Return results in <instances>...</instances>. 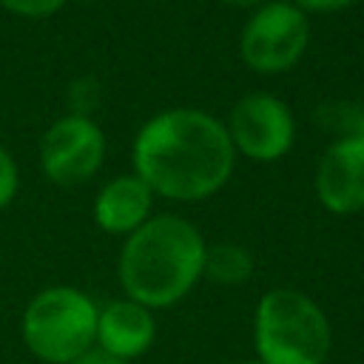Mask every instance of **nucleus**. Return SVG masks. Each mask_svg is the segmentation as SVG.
I'll list each match as a JSON object with an SVG mask.
<instances>
[{"mask_svg":"<svg viewBox=\"0 0 364 364\" xmlns=\"http://www.w3.org/2000/svg\"><path fill=\"white\" fill-rule=\"evenodd\" d=\"M136 176L156 193L193 202L216 193L233 168L228 131L193 108H173L154 117L134 145Z\"/></svg>","mask_w":364,"mask_h":364,"instance_id":"obj_1","label":"nucleus"},{"mask_svg":"<svg viewBox=\"0 0 364 364\" xmlns=\"http://www.w3.org/2000/svg\"><path fill=\"white\" fill-rule=\"evenodd\" d=\"M202 233L182 216H154L139 225L119 253V284L125 299L148 310L179 304L202 279Z\"/></svg>","mask_w":364,"mask_h":364,"instance_id":"obj_2","label":"nucleus"},{"mask_svg":"<svg viewBox=\"0 0 364 364\" xmlns=\"http://www.w3.org/2000/svg\"><path fill=\"white\" fill-rule=\"evenodd\" d=\"M253 350L262 364H327L330 318L307 293L273 287L253 310Z\"/></svg>","mask_w":364,"mask_h":364,"instance_id":"obj_3","label":"nucleus"},{"mask_svg":"<svg viewBox=\"0 0 364 364\" xmlns=\"http://www.w3.org/2000/svg\"><path fill=\"white\" fill-rule=\"evenodd\" d=\"M97 313L100 307L82 290L46 287L23 310V344L43 364H74L97 344Z\"/></svg>","mask_w":364,"mask_h":364,"instance_id":"obj_4","label":"nucleus"},{"mask_svg":"<svg viewBox=\"0 0 364 364\" xmlns=\"http://www.w3.org/2000/svg\"><path fill=\"white\" fill-rule=\"evenodd\" d=\"M307 20L287 3L262 6L242 31V57L256 71H284L307 48Z\"/></svg>","mask_w":364,"mask_h":364,"instance_id":"obj_5","label":"nucleus"},{"mask_svg":"<svg viewBox=\"0 0 364 364\" xmlns=\"http://www.w3.org/2000/svg\"><path fill=\"white\" fill-rule=\"evenodd\" d=\"M230 142L250 159H279L293 142V117L270 94H247L230 114Z\"/></svg>","mask_w":364,"mask_h":364,"instance_id":"obj_6","label":"nucleus"},{"mask_svg":"<svg viewBox=\"0 0 364 364\" xmlns=\"http://www.w3.org/2000/svg\"><path fill=\"white\" fill-rule=\"evenodd\" d=\"M102 131L85 117H65L54 122L43 136V168L57 185L85 182L102 162Z\"/></svg>","mask_w":364,"mask_h":364,"instance_id":"obj_7","label":"nucleus"},{"mask_svg":"<svg viewBox=\"0 0 364 364\" xmlns=\"http://www.w3.org/2000/svg\"><path fill=\"white\" fill-rule=\"evenodd\" d=\"M316 193L330 213L364 208V136H344L327 148L316 173Z\"/></svg>","mask_w":364,"mask_h":364,"instance_id":"obj_8","label":"nucleus"},{"mask_svg":"<svg viewBox=\"0 0 364 364\" xmlns=\"http://www.w3.org/2000/svg\"><path fill=\"white\" fill-rule=\"evenodd\" d=\"M156 338V318L154 310L142 307L134 299H114L97 313V350L119 358L134 361L154 347Z\"/></svg>","mask_w":364,"mask_h":364,"instance_id":"obj_9","label":"nucleus"},{"mask_svg":"<svg viewBox=\"0 0 364 364\" xmlns=\"http://www.w3.org/2000/svg\"><path fill=\"white\" fill-rule=\"evenodd\" d=\"M154 191L139 176H117L111 179L94 202V219L108 233L131 236L139 225L148 222Z\"/></svg>","mask_w":364,"mask_h":364,"instance_id":"obj_10","label":"nucleus"},{"mask_svg":"<svg viewBox=\"0 0 364 364\" xmlns=\"http://www.w3.org/2000/svg\"><path fill=\"white\" fill-rule=\"evenodd\" d=\"M202 276L222 287H239L253 276V256L242 245H230V242L205 247Z\"/></svg>","mask_w":364,"mask_h":364,"instance_id":"obj_11","label":"nucleus"},{"mask_svg":"<svg viewBox=\"0 0 364 364\" xmlns=\"http://www.w3.org/2000/svg\"><path fill=\"white\" fill-rule=\"evenodd\" d=\"M65 0H0V6H6L9 11L26 14V17H46L51 11H57Z\"/></svg>","mask_w":364,"mask_h":364,"instance_id":"obj_12","label":"nucleus"},{"mask_svg":"<svg viewBox=\"0 0 364 364\" xmlns=\"http://www.w3.org/2000/svg\"><path fill=\"white\" fill-rule=\"evenodd\" d=\"M14 193H17V168H14L11 156L0 148V208L9 205Z\"/></svg>","mask_w":364,"mask_h":364,"instance_id":"obj_13","label":"nucleus"},{"mask_svg":"<svg viewBox=\"0 0 364 364\" xmlns=\"http://www.w3.org/2000/svg\"><path fill=\"white\" fill-rule=\"evenodd\" d=\"M74 364H128V361H119V358H114V355H108V353H102V350H88L85 355H80Z\"/></svg>","mask_w":364,"mask_h":364,"instance_id":"obj_14","label":"nucleus"},{"mask_svg":"<svg viewBox=\"0 0 364 364\" xmlns=\"http://www.w3.org/2000/svg\"><path fill=\"white\" fill-rule=\"evenodd\" d=\"M304 9H313V11H336V9H344L355 0H299Z\"/></svg>","mask_w":364,"mask_h":364,"instance_id":"obj_15","label":"nucleus"},{"mask_svg":"<svg viewBox=\"0 0 364 364\" xmlns=\"http://www.w3.org/2000/svg\"><path fill=\"white\" fill-rule=\"evenodd\" d=\"M350 125L355 131V136H364V111H350Z\"/></svg>","mask_w":364,"mask_h":364,"instance_id":"obj_16","label":"nucleus"},{"mask_svg":"<svg viewBox=\"0 0 364 364\" xmlns=\"http://www.w3.org/2000/svg\"><path fill=\"white\" fill-rule=\"evenodd\" d=\"M225 3H233V6H256L262 0H225Z\"/></svg>","mask_w":364,"mask_h":364,"instance_id":"obj_17","label":"nucleus"},{"mask_svg":"<svg viewBox=\"0 0 364 364\" xmlns=\"http://www.w3.org/2000/svg\"><path fill=\"white\" fill-rule=\"evenodd\" d=\"M239 364H262V361H256V358H250V361H239Z\"/></svg>","mask_w":364,"mask_h":364,"instance_id":"obj_18","label":"nucleus"}]
</instances>
